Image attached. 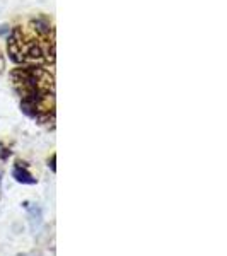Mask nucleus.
<instances>
[{
	"label": "nucleus",
	"instance_id": "f257e3e1",
	"mask_svg": "<svg viewBox=\"0 0 227 256\" xmlns=\"http://www.w3.org/2000/svg\"><path fill=\"white\" fill-rule=\"evenodd\" d=\"M10 79L28 116L40 123L55 122V76L52 70L24 65L12 70Z\"/></svg>",
	"mask_w": 227,
	"mask_h": 256
},
{
	"label": "nucleus",
	"instance_id": "f03ea898",
	"mask_svg": "<svg viewBox=\"0 0 227 256\" xmlns=\"http://www.w3.org/2000/svg\"><path fill=\"white\" fill-rule=\"evenodd\" d=\"M10 58L16 64L36 65L55 64V31L48 19L40 18L18 26L10 32L7 43Z\"/></svg>",
	"mask_w": 227,
	"mask_h": 256
},
{
	"label": "nucleus",
	"instance_id": "7ed1b4c3",
	"mask_svg": "<svg viewBox=\"0 0 227 256\" xmlns=\"http://www.w3.org/2000/svg\"><path fill=\"white\" fill-rule=\"evenodd\" d=\"M12 176H14L16 180L19 181V183H26V184H34L36 183L34 178H32L30 172L26 171V169H22L20 162H18V166L14 168V171H12Z\"/></svg>",
	"mask_w": 227,
	"mask_h": 256
}]
</instances>
